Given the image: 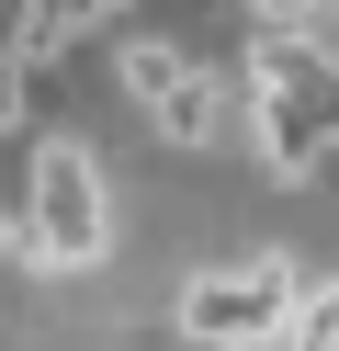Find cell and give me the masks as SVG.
Returning a JSON list of instances; mask_svg holds the SVG:
<instances>
[{"label":"cell","mask_w":339,"mask_h":351,"mask_svg":"<svg viewBox=\"0 0 339 351\" xmlns=\"http://www.w3.org/2000/svg\"><path fill=\"white\" fill-rule=\"evenodd\" d=\"M249 136H260V159L283 170V182H305L339 147V57L305 46L294 23H271L260 46H249Z\"/></svg>","instance_id":"cell-1"},{"label":"cell","mask_w":339,"mask_h":351,"mask_svg":"<svg viewBox=\"0 0 339 351\" xmlns=\"http://www.w3.org/2000/svg\"><path fill=\"white\" fill-rule=\"evenodd\" d=\"M23 215H34V250L45 272H90L113 250V204H102V170H90L79 136H45L34 170H23Z\"/></svg>","instance_id":"cell-2"},{"label":"cell","mask_w":339,"mask_h":351,"mask_svg":"<svg viewBox=\"0 0 339 351\" xmlns=\"http://www.w3.org/2000/svg\"><path fill=\"white\" fill-rule=\"evenodd\" d=\"M294 295H305V272L294 261H226V272H192L181 283V340L203 351H238V340H294Z\"/></svg>","instance_id":"cell-3"},{"label":"cell","mask_w":339,"mask_h":351,"mask_svg":"<svg viewBox=\"0 0 339 351\" xmlns=\"http://www.w3.org/2000/svg\"><path fill=\"white\" fill-rule=\"evenodd\" d=\"M113 80H125V102H136L170 147H215V136H226V80L192 69L170 34H113Z\"/></svg>","instance_id":"cell-4"},{"label":"cell","mask_w":339,"mask_h":351,"mask_svg":"<svg viewBox=\"0 0 339 351\" xmlns=\"http://www.w3.org/2000/svg\"><path fill=\"white\" fill-rule=\"evenodd\" d=\"M90 23H102V0H23V23H12V46L34 57V69H57V57L79 46Z\"/></svg>","instance_id":"cell-5"},{"label":"cell","mask_w":339,"mask_h":351,"mask_svg":"<svg viewBox=\"0 0 339 351\" xmlns=\"http://www.w3.org/2000/svg\"><path fill=\"white\" fill-rule=\"evenodd\" d=\"M23 114H34V57L0 46V125H23Z\"/></svg>","instance_id":"cell-6"},{"label":"cell","mask_w":339,"mask_h":351,"mask_svg":"<svg viewBox=\"0 0 339 351\" xmlns=\"http://www.w3.org/2000/svg\"><path fill=\"white\" fill-rule=\"evenodd\" d=\"M260 23H316V0H249Z\"/></svg>","instance_id":"cell-7"},{"label":"cell","mask_w":339,"mask_h":351,"mask_svg":"<svg viewBox=\"0 0 339 351\" xmlns=\"http://www.w3.org/2000/svg\"><path fill=\"white\" fill-rule=\"evenodd\" d=\"M125 12H136V0H102V23H125Z\"/></svg>","instance_id":"cell-8"},{"label":"cell","mask_w":339,"mask_h":351,"mask_svg":"<svg viewBox=\"0 0 339 351\" xmlns=\"http://www.w3.org/2000/svg\"><path fill=\"white\" fill-rule=\"evenodd\" d=\"M316 23H339V0H316Z\"/></svg>","instance_id":"cell-9"}]
</instances>
